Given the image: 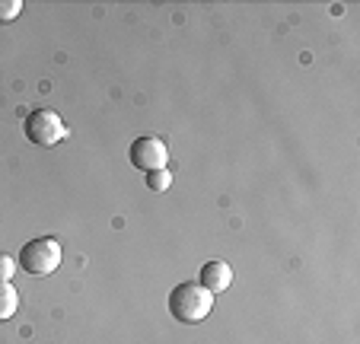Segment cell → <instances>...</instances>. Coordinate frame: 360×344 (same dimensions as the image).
Listing matches in <instances>:
<instances>
[{
    "label": "cell",
    "mask_w": 360,
    "mask_h": 344,
    "mask_svg": "<svg viewBox=\"0 0 360 344\" xmlns=\"http://www.w3.org/2000/svg\"><path fill=\"white\" fill-rule=\"evenodd\" d=\"M207 293H224L233 287V268L226 262H204L201 265V281H198Z\"/></svg>",
    "instance_id": "5b68a950"
},
{
    "label": "cell",
    "mask_w": 360,
    "mask_h": 344,
    "mask_svg": "<svg viewBox=\"0 0 360 344\" xmlns=\"http://www.w3.org/2000/svg\"><path fill=\"white\" fill-rule=\"evenodd\" d=\"M16 268H20V265H16L10 255H4V252H0V281H10V277L16 274Z\"/></svg>",
    "instance_id": "9c48e42d"
},
{
    "label": "cell",
    "mask_w": 360,
    "mask_h": 344,
    "mask_svg": "<svg viewBox=\"0 0 360 344\" xmlns=\"http://www.w3.org/2000/svg\"><path fill=\"white\" fill-rule=\"evenodd\" d=\"M147 189L163 195V191L172 189V172L169 169H157V172H147Z\"/></svg>",
    "instance_id": "52a82bcc"
},
{
    "label": "cell",
    "mask_w": 360,
    "mask_h": 344,
    "mask_svg": "<svg viewBox=\"0 0 360 344\" xmlns=\"http://www.w3.org/2000/svg\"><path fill=\"white\" fill-rule=\"evenodd\" d=\"M128 160H131V166L141 169L143 176H147V172H157V169L169 166V147H166L160 137L143 134V137H137V141H131Z\"/></svg>",
    "instance_id": "277c9868"
},
{
    "label": "cell",
    "mask_w": 360,
    "mask_h": 344,
    "mask_svg": "<svg viewBox=\"0 0 360 344\" xmlns=\"http://www.w3.org/2000/svg\"><path fill=\"white\" fill-rule=\"evenodd\" d=\"M16 312H20V293L10 281H0V322H10Z\"/></svg>",
    "instance_id": "8992f818"
},
{
    "label": "cell",
    "mask_w": 360,
    "mask_h": 344,
    "mask_svg": "<svg viewBox=\"0 0 360 344\" xmlns=\"http://www.w3.org/2000/svg\"><path fill=\"white\" fill-rule=\"evenodd\" d=\"M22 128H26V137L35 147H55V144H61L68 137V125H64V118L55 108H35V112H29Z\"/></svg>",
    "instance_id": "3957f363"
},
{
    "label": "cell",
    "mask_w": 360,
    "mask_h": 344,
    "mask_svg": "<svg viewBox=\"0 0 360 344\" xmlns=\"http://www.w3.org/2000/svg\"><path fill=\"white\" fill-rule=\"evenodd\" d=\"M214 310V293H207L198 281H182L179 287H172L169 293V316L176 322L198 325L211 316Z\"/></svg>",
    "instance_id": "6da1fadb"
},
{
    "label": "cell",
    "mask_w": 360,
    "mask_h": 344,
    "mask_svg": "<svg viewBox=\"0 0 360 344\" xmlns=\"http://www.w3.org/2000/svg\"><path fill=\"white\" fill-rule=\"evenodd\" d=\"M22 13V0H0V23H13Z\"/></svg>",
    "instance_id": "ba28073f"
},
{
    "label": "cell",
    "mask_w": 360,
    "mask_h": 344,
    "mask_svg": "<svg viewBox=\"0 0 360 344\" xmlns=\"http://www.w3.org/2000/svg\"><path fill=\"white\" fill-rule=\"evenodd\" d=\"M26 274L32 277H45L55 274L61 268V243L55 236H41V239H29L26 246L20 249V258H16Z\"/></svg>",
    "instance_id": "7a4b0ae2"
}]
</instances>
